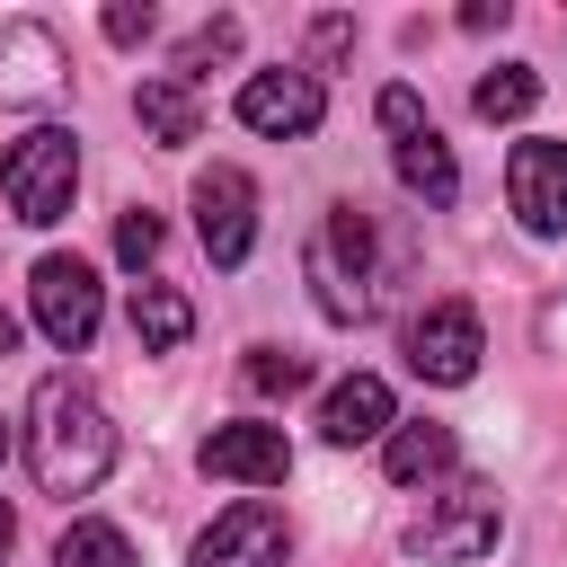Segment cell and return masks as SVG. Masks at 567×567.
<instances>
[{"instance_id":"cell-9","label":"cell","mask_w":567,"mask_h":567,"mask_svg":"<svg viewBox=\"0 0 567 567\" xmlns=\"http://www.w3.org/2000/svg\"><path fill=\"white\" fill-rule=\"evenodd\" d=\"M319 115H328L319 71H248V89H239V124L248 133L301 142V133H319Z\"/></svg>"},{"instance_id":"cell-6","label":"cell","mask_w":567,"mask_h":567,"mask_svg":"<svg viewBox=\"0 0 567 567\" xmlns=\"http://www.w3.org/2000/svg\"><path fill=\"white\" fill-rule=\"evenodd\" d=\"M478 354H487V328H478L470 301H434V310L408 319V372L416 381L461 390V381H478Z\"/></svg>"},{"instance_id":"cell-29","label":"cell","mask_w":567,"mask_h":567,"mask_svg":"<svg viewBox=\"0 0 567 567\" xmlns=\"http://www.w3.org/2000/svg\"><path fill=\"white\" fill-rule=\"evenodd\" d=\"M0 461H9V425H0Z\"/></svg>"},{"instance_id":"cell-16","label":"cell","mask_w":567,"mask_h":567,"mask_svg":"<svg viewBox=\"0 0 567 567\" xmlns=\"http://www.w3.org/2000/svg\"><path fill=\"white\" fill-rule=\"evenodd\" d=\"M133 115H142V133H151V142H168V151L204 133V115H195V89H186V80H142V89H133Z\"/></svg>"},{"instance_id":"cell-24","label":"cell","mask_w":567,"mask_h":567,"mask_svg":"<svg viewBox=\"0 0 567 567\" xmlns=\"http://www.w3.org/2000/svg\"><path fill=\"white\" fill-rule=\"evenodd\" d=\"M381 124H390L399 142H408V133H425V97H416V89H381Z\"/></svg>"},{"instance_id":"cell-2","label":"cell","mask_w":567,"mask_h":567,"mask_svg":"<svg viewBox=\"0 0 567 567\" xmlns=\"http://www.w3.org/2000/svg\"><path fill=\"white\" fill-rule=\"evenodd\" d=\"M301 275H310V292H319V310H328L337 328H363V319H372V301H381V266H372V213H363V204H337V213L310 230Z\"/></svg>"},{"instance_id":"cell-28","label":"cell","mask_w":567,"mask_h":567,"mask_svg":"<svg viewBox=\"0 0 567 567\" xmlns=\"http://www.w3.org/2000/svg\"><path fill=\"white\" fill-rule=\"evenodd\" d=\"M9 540H18V523H9V505H0V558H9Z\"/></svg>"},{"instance_id":"cell-3","label":"cell","mask_w":567,"mask_h":567,"mask_svg":"<svg viewBox=\"0 0 567 567\" xmlns=\"http://www.w3.org/2000/svg\"><path fill=\"white\" fill-rule=\"evenodd\" d=\"M71 186H80V133L35 124V133L9 142V159H0V195H9V213H18L27 230H53V221L71 213Z\"/></svg>"},{"instance_id":"cell-15","label":"cell","mask_w":567,"mask_h":567,"mask_svg":"<svg viewBox=\"0 0 567 567\" xmlns=\"http://www.w3.org/2000/svg\"><path fill=\"white\" fill-rule=\"evenodd\" d=\"M133 337H142L151 354H177V346L195 337V301H186L177 284H133Z\"/></svg>"},{"instance_id":"cell-4","label":"cell","mask_w":567,"mask_h":567,"mask_svg":"<svg viewBox=\"0 0 567 567\" xmlns=\"http://www.w3.org/2000/svg\"><path fill=\"white\" fill-rule=\"evenodd\" d=\"M496 532H505L496 487H487V478H452V487L434 496V514L408 532V549H416V558H434V567H470V558H487V549H496Z\"/></svg>"},{"instance_id":"cell-25","label":"cell","mask_w":567,"mask_h":567,"mask_svg":"<svg viewBox=\"0 0 567 567\" xmlns=\"http://www.w3.org/2000/svg\"><path fill=\"white\" fill-rule=\"evenodd\" d=\"M346 44H354V18H310V53L319 62H337Z\"/></svg>"},{"instance_id":"cell-20","label":"cell","mask_w":567,"mask_h":567,"mask_svg":"<svg viewBox=\"0 0 567 567\" xmlns=\"http://www.w3.org/2000/svg\"><path fill=\"white\" fill-rule=\"evenodd\" d=\"M230 53H239V18H204V27L177 44V71H168V80H204V71L230 62Z\"/></svg>"},{"instance_id":"cell-11","label":"cell","mask_w":567,"mask_h":567,"mask_svg":"<svg viewBox=\"0 0 567 567\" xmlns=\"http://www.w3.org/2000/svg\"><path fill=\"white\" fill-rule=\"evenodd\" d=\"M62 71H71V53H62V35H53L44 18H0V97H9V106L53 97Z\"/></svg>"},{"instance_id":"cell-8","label":"cell","mask_w":567,"mask_h":567,"mask_svg":"<svg viewBox=\"0 0 567 567\" xmlns=\"http://www.w3.org/2000/svg\"><path fill=\"white\" fill-rule=\"evenodd\" d=\"M505 195H514V221L532 239H567V142H514Z\"/></svg>"},{"instance_id":"cell-13","label":"cell","mask_w":567,"mask_h":567,"mask_svg":"<svg viewBox=\"0 0 567 567\" xmlns=\"http://www.w3.org/2000/svg\"><path fill=\"white\" fill-rule=\"evenodd\" d=\"M399 416H390V381L381 372H346L328 399H319V434L337 443V452H354V443H372V434H390Z\"/></svg>"},{"instance_id":"cell-10","label":"cell","mask_w":567,"mask_h":567,"mask_svg":"<svg viewBox=\"0 0 567 567\" xmlns=\"http://www.w3.org/2000/svg\"><path fill=\"white\" fill-rule=\"evenodd\" d=\"M284 549H292L284 514H275L266 496H239L230 514H213V523H204L195 567H284Z\"/></svg>"},{"instance_id":"cell-1","label":"cell","mask_w":567,"mask_h":567,"mask_svg":"<svg viewBox=\"0 0 567 567\" xmlns=\"http://www.w3.org/2000/svg\"><path fill=\"white\" fill-rule=\"evenodd\" d=\"M27 461H35L44 496H89L115 470V425H106L89 381H71V372L35 381V399H27Z\"/></svg>"},{"instance_id":"cell-27","label":"cell","mask_w":567,"mask_h":567,"mask_svg":"<svg viewBox=\"0 0 567 567\" xmlns=\"http://www.w3.org/2000/svg\"><path fill=\"white\" fill-rule=\"evenodd\" d=\"M9 346H18V319H9V310H0V354H9Z\"/></svg>"},{"instance_id":"cell-14","label":"cell","mask_w":567,"mask_h":567,"mask_svg":"<svg viewBox=\"0 0 567 567\" xmlns=\"http://www.w3.org/2000/svg\"><path fill=\"white\" fill-rule=\"evenodd\" d=\"M390 478L399 487H425V478H443L452 461H461V443H452V425H434V416H416V425H390Z\"/></svg>"},{"instance_id":"cell-26","label":"cell","mask_w":567,"mask_h":567,"mask_svg":"<svg viewBox=\"0 0 567 567\" xmlns=\"http://www.w3.org/2000/svg\"><path fill=\"white\" fill-rule=\"evenodd\" d=\"M461 27H470V35H487V27H505V0H470V9H461Z\"/></svg>"},{"instance_id":"cell-23","label":"cell","mask_w":567,"mask_h":567,"mask_svg":"<svg viewBox=\"0 0 567 567\" xmlns=\"http://www.w3.org/2000/svg\"><path fill=\"white\" fill-rule=\"evenodd\" d=\"M151 27H159V18H151V0H115V9H106V44H142Z\"/></svg>"},{"instance_id":"cell-18","label":"cell","mask_w":567,"mask_h":567,"mask_svg":"<svg viewBox=\"0 0 567 567\" xmlns=\"http://www.w3.org/2000/svg\"><path fill=\"white\" fill-rule=\"evenodd\" d=\"M532 97H540V71H532V62H496V71L470 89V106H478L487 124H514V115H532Z\"/></svg>"},{"instance_id":"cell-5","label":"cell","mask_w":567,"mask_h":567,"mask_svg":"<svg viewBox=\"0 0 567 567\" xmlns=\"http://www.w3.org/2000/svg\"><path fill=\"white\" fill-rule=\"evenodd\" d=\"M27 301H35V328L62 346V354H80L89 337H97V319H106V292H97V266L89 257H35V275H27Z\"/></svg>"},{"instance_id":"cell-7","label":"cell","mask_w":567,"mask_h":567,"mask_svg":"<svg viewBox=\"0 0 567 567\" xmlns=\"http://www.w3.org/2000/svg\"><path fill=\"white\" fill-rule=\"evenodd\" d=\"M195 239H204L213 266H248V248H257V186H248V168L213 159L195 177Z\"/></svg>"},{"instance_id":"cell-19","label":"cell","mask_w":567,"mask_h":567,"mask_svg":"<svg viewBox=\"0 0 567 567\" xmlns=\"http://www.w3.org/2000/svg\"><path fill=\"white\" fill-rule=\"evenodd\" d=\"M53 567H133V540H124L115 523H62Z\"/></svg>"},{"instance_id":"cell-21","label":"cell","mask_w":567,"mask_h":567,"mask_svg":"<svg viewBox=\"0 0 567 567\" xmlns=\"http://www.w3.org/2000/svg\"><path fill=\"white\" fill-rule=\"evenodd\" d=\"M301 381H310L301 354H284V346H257V354H248V390H257V399H292Z\"/></svg>"},{"instance_id":"cell-17","label":"cell","mask_w":567,"mask_h":567,"mask_svg":"<svg viewBox=\"0 0 567 567\" xmlns=\"http://www.w3.org/2000/svg\"><path fill=\"white\" fill-rule=\"evenodd\" d=\"M399 186H408V195H425L434 213L461 195V168H452V151H443V133H434V124L399 142Z\"/></svg>"},{"instance_id":"cell-22","label":"cell","mask_w":567,"mask_h":567,"mask_svg":"<svg viewBox=\"0 0 567 567\" xmlns=\"http://www.w3.org/2000/svg\"><path fill=\"white\" fill-rule=\"evenodd\" d=\"M159 239H168V230H159V213H124V221H115V257H124L133 275L159 257Z\"/></svg>"},{"instance_id":"cell-12","label":"cell","mask_w":567,"mask_h":567,"mask_svg":"<svg viewBox=\"0 0 567 567\" xmlns=\"http://www.w3.org/2000/svg\"><path fill=\"white\" fill-rule=\"evenodd\" d=\"M195 461H204V478H239V487H284L292 478L284 425H213Z\"/></svg>"}]
</instances>
